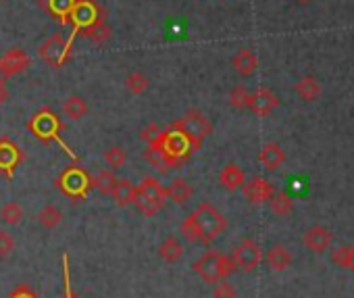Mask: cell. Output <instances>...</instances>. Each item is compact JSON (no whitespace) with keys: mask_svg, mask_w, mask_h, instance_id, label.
Returning a JSON list of instances; mask_svg holds the SVG:
<instances>
[{"mask_svg":"<svg viewBox=\"0 0 354 298\" xmlns=\"http://www.w3.org/2000/svg\"><path fill=\"white\" fill-rule=\"evenodd\" d=\"M225 230H227L225 215L213 203H209V201H203L180 223V232L184 234V238L190 240V242H201V244H211Z\"/></svg>","mask_w":354,"mask_h":298,"instance_id":"cell-1","label":"cell"},{"mask_svg":"<svg viewBox=\"0 0 354 298\" xmlns=\"http://www.w3.org/2000/svg\"><path fill=\"white\" fill-rule=\"evenodd\" d=\"M148 148L158 153L171 169H180L182 161L188 159L196 151L194 144L182 131H177L173 127L158 131V136L148 142Z\"/></svg>","mask_w":354,"mask_h":298,"instance_id":"cell-2","label":"cell"},{"mask_svg":"<svg viewBox=\"0 0 354 298\" xmlns=\"http://www.w3.org/2000/svg\"><path fill=\"white\" fill-rule=\"evenodd\" d=\"M167 188L152 176H146L138 186H136V194L131 205H136V209L146 215V217H154L160 213V209L167 203Z\"/></svg>","mask_w":354,"mask_h":298,"instance_id":"cell-3","label":"cell"},{"mask_svg":"<svg viewBox=\"0 0 354 298\" xmlns=\"http://www.w3.org/2000/svg\"><path fill=\"white\" fill-rule=\"evenodd\" d=\"M192 269H194L196 275L203 277L205 281L215 283V281H219V279H227L238 267H236V263L232 261V257H227V254H223V252L209 250V252H205L203 257H198V259L192 263Z\"/></svg>","mask_w":354,"mask_h":298,"instance_id":"cell-4","label":"cell"},{"mask_svg":"<svg viewBox=\"0 0 354 298\" xmlns=\"http://www.w3.org/2000/svg\"><path fill=\"white\" fill-rule=\"evenodd\" d=\"M171 127H173V129H177V131H182V133H184V136L194 144L196 151L201 148L203 140H205V138H209V136H211V131H213V123H211V121H209V117H207L203 111H198V109H190V111H186L182 119H177V121H173V123H171Z\"/></svg>","mask_w":354,"mask_h":298,"instance_id":"cell-5","label":"cell"},{"mask_svg":"<svg viewBox=\"0 0 354 298\" xmlns=\"http://www.w3.org/2000/svg\"><path fill=\"white\" fill-rule=\"evenodd\" d=\"M57 186L67 196L84 198L88 194V190L92 188V178L80 167H69L61 174V178L57 180Z\"/></svg>","mask_w":354,"mask_h":298,"instance_id":"cell-6","label":"cell"},{"mask_svg":"<svg viewBox=\"0 0 354 298\" xmlns=\"http://www.w3.org/2000/svg\"><path fill=\"white\" fill-rule=\"evenodd\" d=\"M38 55L42 57V61H46L53 67H63L67 63V59L71 57V40L67 42L63 36H50L46 38L40 48Z\"/></svg>","mask_w":354,"mask_h":298,"instance_id":"cell-7","label":"cell"},{"mask_svg":"<svg viewBox=\"0 0 354 298\" xmlns=\"http://www.w3.org/2000/svg\"><path fill=\"white\" fill-rule=\"evenodd\" d=\"M232 261L242 271H254L263 261V250L252 238H244L232 252Z\"/></svg>","mask_w":354,"mask_h":298,"instance_id":"cell-8","label":"cell"},{"mask_svg":"<svg viewBox=\"0 0 354 298\" xmlns=\"http://www.w3.org/2000/svg\"><path fill=\"white\" fill-rule=\"evenodd\" d=\"M30 129L34 131L36 138L48 142V140H53V138L59 136V131H61V121H59V117H57L50 109H42L40 113H36V115L32 117Z\"/></svg>","mask_w":354,"mask_h":298,"instance_id":"cell-9","label":"cell"},{"mask_svg":"<svg viewBox=\"0 0 354 298\" xmlns=\"http://www.w3.org/2000/svg\"><path fill=\"white\" fill-rule=\"evenodd\" d=\"M69 19L75 24V32L86 30L100 19L98 17V5L94 3V0H75Z\"/></svg>","mask_w":354,"mask_h":298,"instance_id":"cell-10","label":"cell"},{"mask_svg":"<svg viewBox=\"0 0 354 298\" xmlns=\"http://www.w3.org/2000/svg\"><path fill=\"white\" fill-rule=\"evenodd\" d=\"M277 106H279V98H277L269 88H257V90L250 94L248 109H250L254 115H259V117L271 115Z\"/></svg>","mask_w":354,"mask_h":298,"instance_id":"cell-11","label":"cell"},{"mask_svg":"<svg viewBox=\"0 0 354 298\" xmlns=\"http://www.w3.org/2000/svg\"><path fill=\"white\" fill-rule=\"evenodd\" d=\"M30 55L24 48H11L0 59V73L3 75H17L30 67Z\"/></svg>","mask_w":354,"mask_h":298,"instance_id":"cell-12","label":"cell"},{"mask_svg":"<svg viewBox=\"0 0 354 298\" xmlns=\"http://www.w3.org/2000/svg\"><path fill=\"white\" fill-rule=\"evenodd\" d=\"M244 196L250 205H263L273 196V186L265 180V178H252L250 182H244L242 186Z\"/></svg>","mask_w":354,"mask_h":298,"instance_id":"cell-13","label":"cell"},{"mask_svg":"<svg viewBox=\"0 0 354 298\" xmlns=\"http://www.w3.org/2000/svg\"><path fill=\"white\" fill-rule=\"evenodd\" d=\"M331 240H333V236H331V232L325 225H313V227H308L304 232V238H302L304 246L308 250L317 252V254L319 252H325L331 246Z\"/></svg>","mask_w":354,"mask_h":298,"instance_id":"cell-14","label":"cell"},{"mask_svg":"<svg viewBox=\"0 0 354 298\" xmlns=\"http://www.w3.org/2000/svg\"><path fill=\"white\" fill-rule=\"evenodd\" d=\"M19 161H21V148L7 138L0 140V171L11 178Z\"/></svg>","mask_w":354,"mask_h":298,"instance_id":"cell-15","label":"cell"},{"mask_svg":"<svg viewBox=\"0 0 354 298\" xmlns=\"http://www.w3.org/2000/svg\"><path fill=\"white\" fill-rule=\"evenodd\" d=\"M232 67L240 77H250L257 73L259 69V57L254 55V50L250 48H240L234 57H232Z\"/></svg>","mask_w":354,"mask_h":298,"instance_id":"cell-16","label":"cell"},{"mask_svg":"<svg viewBox=\"0 0 354 298\" xmlns=\"http://www.w3.org/2000/svg\"><path fill=\"white\" fill-rule=\"evenodd\" d=\"M259 163L267 169V171H275L286 163V153L283 148L275 142L265 144L261 151H259Z\"/></svg>","mask_w":354,"mask_h":298,"instance_id":"cell-17","label":"cell"},{"mask_svg":"<svg viewBox=\"0 0 354 298\" xmlns=\"http://www.w3.org/2000/svg\"><path fill=\"white\" fill-rule=\"evenodd\" d=\"M167 196L175 203V205H186V203H190L192 201V196H194V188H192V184L188 182V180H184V178H175L171 184H169V188H167Z\"/></svg>","mask_w":354,"mask_h":298,"instance_id":"cell-18","label":"cell"},{"mask_svg":"<svg viewBox=\"0 0 354 298\" xmlns=\"http://www.w3.org/2000/svg\"><path fill=\"white\" fill-rule=\"evenodd\" d=\"M219 182H221V186H223L225 190L236 192V190H240V188L244 186L246 176H244V171H242V167H240V165H236V163H227V165L221 169V174H219Z\"/></svg>","mask_w":354,"mask_h":298,"instance_id":"cell-19","label":"cell"},{"mask_svg":"<svg viewBox=\"0 0 354 298\" xmlns=\"http://www.w3.org/2000/svg\"><path fill=\"white\" fill-rule=\"evenodd\" d=\"M184 254V244L180 242V238L175 236H167L160 244H158V257L165 263H177Z\"/></svg>","mask_w":354,"mask_h":298,"instance_id":"cell-20","label":"cell"},{"mask_svg":"<svg viewBox=\"0 0 354 298\" xmlns=\"http://www.w3.org/2000/svg\"><path fill=\"white\" fill-rule=\"evenodd\" d=\"M133 194H136V184L129 178H121V180H117V184L111 192V198L117 207H127V205H131Z\"/></svg>","mask_w":354,"mask_h":298,"instance_id":"cell-21","label":"cell"},{"mask_svg":"<svg viewBox=\"0 0 354 298\" xmlns=\"http://www.w3.org/2000/svg\"><path fill=\"white\" fill-rule=\"evenodd\" d=\"M88 111H90V106H88L86 98H82L80 94H71V96H67L63 100V115L69 117V119H73V121L86 117Z\"/></svg>","mask_w":354,"mask_h":298,"instance_id":"cell-22","label":"cell"},{"mask_svg":"<svg viewBox=\"0 0 354 298\" xmlns=\"http://www.w3.org/2000/svg\"><path fill=\"white\" fill-rule=\"evenodd\" d=\"M294 92L302 98V100H315L319 94H321V84H319V80L317 77H313V75H304V77H300L296 84H294Z\"/></svg>","mask_w":354,"mask_h":298,"instance_id":"cell-23","label":"cell"},{"mask_svg":"<svg viewBox=\"0 0 354 298\" xmlns=\"http://www.w3.org/2000/svg\"><path fill=\"white\" fill-rule=\"evenodd\" d=\"M267 263L273 271H283L292 265V254L283 244H275L271 246V250L267 252Z\"/></svg>","mask_w":354,"mask_h":298,"instance_id":"cell-24","label":"cell"},{"mask_svg":"<svg viewBox=\"0 0 354 298\" xmlns=\"http://www.w3.org/2000/svg\"><path fill=\"white\" fill-rule=\"evenodd\" d=\"M267 203H269L271 211H273L277 217H288V215L292 213V209H294V201H292V196L286 194V192H273V196H271Z\"/></svg>","mask_w":354,"mask_h":298,"instance_id":"cell-25","label":"cell"},{"mask_svg":"<svg viewBox=\"0 0 354 298\" xmlns=\"http://www.w3.org/2000/svg\"><path fill=\"white\" fill-rule=\"evenodd\" d=\"M117 180H119V178L115 176V171H113V169H102V171H98V174L92 178V186H94L100 194L111 196V192H113V188H115Z\"/></svg>","mask_w":354,"mask_h":298,"instance_id":"cell-26","label":"cell"},{"mask_svg":"<svg viewBox=\"0 0 354 298\" xmlns=\"http://www.w3.org/2000/svg\"><path fill=\"white\" fill-rule=\"evenodd\" d=\"M38 221H40V225L46 227V230H55V227L63 221V211H61L59 207H55V205H46V207H42V211L38 213Z\"/></svg>","mask_w":354,"mask_h":298,"instance_id":"cell-27","label":"cell"},{"mask_svg":"<svg viewBox=\"0 0 354 298\" xmlns=\"http://www.w3.org/2000/svg\"><path fill=\"white\" fill-rule=\"evenodd\" d=\"M0 219L7 225H19L24 219V207L19 203H7L3 209H0Z\"/></svg>","mask_w":354,"mask_h":298,"instance_id":"cell-28","label":"cell"},{"mask_svg":"<svg viewBox=\"0 0 354 298\" xmlns=\"http://www.w3.org/2000/svg\"><path fill=\"white\" fill-rule=\"evenodd\" d=\"M150 86V80L142 73V71H131L127 73L125 77V88L131 92V94H144Z\"/></svg>","mask_w":354,"mask_h":298,"instance_id":"cell-29","label":"cell"},{"mask_svg":"<svg viewBox=\"0 0 354 298\" xmlns=\"http://www.w3.org/2000/svg\"><path fill=\"white\" fill-rule=\"evenodd\" d=\"M73 3H75V0H48L46 7H48V11L53 15H57L63 24H67V17L71 15Z\"/></svg>","mask_w":354,"mask_h":298,"instance_id":"cell-30","label":"cell"},{"mask_svg":"<svg viewBox=\"0 0 354 298\" xmlns=\"http://www.w3.org/2000/svg\"><path fill=\"white\" fill-rule=\"evenodd\" d=\"M84 36H88L92 42L102 44V42L111 40V30L104 26V21H102V19H98L96 24H92L90 28H86V30H84Z\"/></svg>","mask_w":354,"mask_h":298,"instance_id":"cell-31","label":"cell"},{"mask_svg":"<svg viewBox=\"0 0 354 298\" xmlns=\"http://www.w3.org/2000/svg\"><path fill=\"white\" fill-rule=\"evenodd\" d=\"M104 161L113 167V169H119L127 163V151L123 146H111L109 151L104 153Z\"/></svg>","mask_w":354,"mask_h":298,"instance_id":"cell-32","label":"cell"},{"mask_svg":"<svg viewBox=\"0 0 354 298\" xmlns=\"http://www.w3.org/2000/svg\"><path fill=\"white\" fill-rule=\"evenodd\" d=\"M248 102H250V92L240 84V86H234L232 92H230V104L238 111L242 109H248Z\"/></svg>","mask_w":354,"mask_h":298,"instance_id":"cell-33","label":"cell"},{"mask_svg":"<svg viewBox=\"0 0 354 298\" xmlns=\"http://www.w3.org/2000/svg\"><path fill=\"white\" fill-rule=\"evenodd\" d=\"M144 159H146V161H148V163H150V165H152L156 171H158V174H167V171L171 169V167L165 163V159H162L158 153L150 151V148H146V151H144Z\"/></svg>","mask_w":354,"mask_h":298,"instance_id":"cell-34","label":"cell"},{"mask_svg":"<svg viewBox=\"0 0 354 298\" xmlns=\"http://www.w3.org/2000/svg\"><path fill=\"white\" fill-rule=\"evenodd\" d=\"M213 298H236V288L225 281V279H219L215 281V288H213Z\"/></svg>","mask_w":354,"mask_h":298,"instance_id":"cell-35","label":"cell"},{"mask_svg":"<svg viewBox=\"0 0 354 298\" xmlns=\"http://www.w3.org/2000/svg\"><path fill=\"white\" fill-rule=\"evenodd\" d=\"M15 250V240L9 232L0 230V257H9Z\"/></svg>","mask_w":354,"mask_h":298,"instance_id":"cell-36","label":"cell"},{"mask_svg":"<svg viewBox=\"0 0 354 298\" xmlns=\"http://www.w3.org/2000/svg\"><path fill=\"white\" fill-rule=\"evenodd\" d=\"M350 254H352V246H339L337 250H333L331 261H333L337 267H348V263H350Z\"/></svg>","mask_w":354,"mask_h":298,"instance_id":"cell-37","label":"cell"},{"mask_svg":"<svg viewBox=\"0 0 354 298\" xmlns=\"http://www.w3.org/2000/svg\"><path fill=\"white\" fill-rule=\"evenodd\" d=\"M158 131H160V127H158L156 123H150V125H146V127L140 131V138H142V140H146V142H150L152 138H156V136H158Z\"/></svg>","mask_w":354,"mask_h":298,"instance_id":"cell-38","label":"cell"},{"mask_svg":"<svg viewBox=\"0 0 354 298\" xmlns=\"http://www.w3.org/2000/svg\"><path fill=\"white\" fill-rule=\"evenodd\" d=\"M348 269L354 273V246H352V254H350V263H348Z\"/></svg>","mask_w":354,"mask_h":298,"instance_id":"cell-39","label":"cell"},{"mask_svg":"<svg viewBox=\"0 0 354 298\" xmlns=\"http://www.w3.org/2000/svg\"><path fill=\"white\" fill-rule=\"evenodd\" d=\"M298 5H308V3H313V0H296Z\"/></svg>","mask_w":354,"mask_h":298,"instance_id":"cell-40","label":"cell"}]
</instances>
